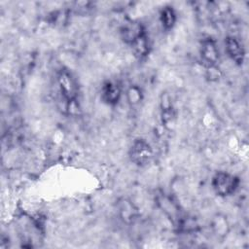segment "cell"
<instances>
[{
	"instance_id": "5b68a950",
	"label": "cell",
	"mask_w": 249,
	"mask_h": 249,
	"mask_svg": "<svg viewBox=\"0 0 249 249\" xmlns=\"http://www.w3.org/2000/svg\"><path fill=\"white\" fill-rule=\"evenodd\" d=\"M122 96L120 85L113 81H107L101 88V98L108 105H116Z\"/></svg>"
},
{
	"instance_id": "7a4b0ae2",
	"label": "cell",
	"mask_w": 249,
	"mask_h": 249,
	"mask_svg": "<svg viewBox=\"0 0 249 249\" xmlns=\"http://www.w3.org/2000/svg\"><path fill=\"white\" fill-rule=\"evenodd\" d=\"M56 80L63 99L69 104L75 102L78 96V86L71 73L67 70H60L57 73Z\"/></svg>"
},
{
	"instance_id": "ba28073f",
	"label": "cell",
	"mask_w": 249,
	"mask_h": 249,
	"mask_svg": "<svg viewBox=\"0 0 249 249\" xmlns=\"http://www.w3.org/2000/svg\"><path fill=\"white\" fill-rule=\"evenodd\" d=\"M133 53L136 56H138L139 58H142L144 56H146L149 53V49H150V45H149V41L147 38L146 33L143 34L141 37H139L132 45H130Z\"/></svg>"
},
{
	"instance_id": "8fae6325",
	"label": "cell",
	"mask_w": 249,
	"mask_h": 249,
	"mask_svg": "<svg viewBox=\"0 0 249 249\" xmlns=\"http://www.w3.org/2000/svg\"><path fill=\"white\" fill-rule=\"evenodd\" d=\"M127 98L131 104H137L141 99V92L138 88L131 87L127 90Z\"/></svg>"
},
{
	"instance_id": "277c9868",
	"label": "cell",
	"mask_w": 249,
	"mask_h": 249,
	"mask_svg": "<svg viewBox=\"0 0 249 249\" xmlns=\"http://www.w3.org/2000/svg\"><path fill=\"white\" fill-rule=\"evenodd\" d=\"M201 61L206 67L213 68L219 60V51L215 42L210 39H204L200 46Z\"/></svg>"
},
{
	"instance_id": "9c48e42d",
	"label": "cell",
	"mask_w": 249,
	"mask_h": 249,
	"mask_svg": "<svg viewBox=\"0 0 249 249\" xmlns=\"http://www.w3.org/2000/svg\"><path fill=\"white\" fill-rule=\"evenodd\" d=\"M160 18L163 28H165L166 30L171 29L176 22V14L172 7L169 6H166L161 10Z\"/></svg>"
},
{
	"instance_id": "30bf717a",
	"label": "cell",
	"mask_w": 249,
	"mask_h": 249,
	"mask_svg": "<svg viewBox=\"0 0 249 249\" xmlns=\"http://www.w3.org/2000/svg\"><path fill=\"white\" fill-rule=\"evenodd\" d=\"M120 213L124 221L128 222V221H131L132 217H134L135 210L133 209V206L129 201L123 200V202L120 205Z\"/></svg>"
},
{
	"instance_id": "52a82bcc",
	"label": "cell",
	"mask_w": 249,
	"mask_h": 249,
	"mask_svg": "<svg viewBox=\"0 0 249 249\" xmlns=\"http://www.w3.org/2000/svg\"><path fill=\"white\" fill-rule=\"evenodd\" d=\"M120 32L123 40L128 45H132L139 37L146 33L141 23L133 21L127 22L123 25Z\"/></svg>"
},
{
	"instance_id": "6da1fadb",
	"label": "cell",
	"mask_w": 249,
	"mask_h": 249,
	"mask_svg": "<svg viewBox=\"0 0 249 249\" xmlns=\"http://www.w3.org/2000/svg\"><path fill=\"white\" fill-rule=\"evenodd\" d=\"M214 192L220 196H228L232 195L239 185V179L228 172H217L211 182Z\"/></svg>"
},
{
	"instance_id": "3957f363",
	"label": "cell",
	"mask_w": 249,
	"mask_h": 249,
	"mask_svg": "<svg viewBox=\"0 0 249 249\" xmlns=\"http://www.w3.org/2000/svg\"><path fill=\"white\" fill-rule=\"evenodd\" d=\"M129 158L134 164L145 166L153 159V150L146 140L136 139L129 149Z\"/></svg>"
},
{
	"instance_id": "8992f818",
	"label": "cell",
	"mask_w": 249,
	"mask_h": 249,
	"mask_svg": "<svg viewBox=\"0 0 249 249\" xmlns=\"http://www.w3.org/2000/svg\"><path fill=\"white\" fill-rule=\"evenodd\" d=\"M226 52L230 58L236 64H242L245 57V51L242 44L235 37L230 36L226 39Z\"/></svg>"
}]
</instances>
